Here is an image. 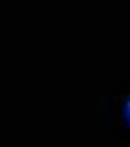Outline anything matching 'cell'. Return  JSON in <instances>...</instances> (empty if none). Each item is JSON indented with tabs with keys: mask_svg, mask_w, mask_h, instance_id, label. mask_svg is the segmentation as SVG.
Returning a JSON list of instances; mask_svg holds the SVG:
<instances>
[{
	"mask_svg": "<svg viewBox=\"0 0 130 147\" xmlns=\"http://www.w3.org/2000/svg\"><path fill=\"white\" fill-rule=\"evenodd\" d=\"M122 116H123L126 125L130 129V92L125 97L123 104H122Z\"/></svg>",
	"mask_w": 130,
	"mask_h": 147,
	"instance_id": "obj_1",
	"label": "cell"
}]
</instances>
